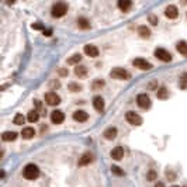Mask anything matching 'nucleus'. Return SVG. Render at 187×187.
<instances>
[{
	"label": "nucleus",
	"instance_id": "1",
	"mask_svg": "<svg viewBox=\"0 0 187 187\" xmlns=\"http://www.w3.org/2000/svg\"><path fill=\"white\" fill-rule=\"evenodd\" d=\"M23 176H24V179H27V180L37 179L38 176H40V169H38L37 165L30 163V165H27V166L23 169Z\"/></svg>",
	"mask_w": 187,
	"mask_h": 187
},
{
	"label": "nucleus",
	"instance_id": "2",
	"mask_svg": "<svg viewBox=\"0 0 187 187\" xmlns=\"http://www.w3.org/2000/svg\"><path fill=\"white\" fill-rule=\"evenodd\" d=\"M66 11H68V4L59 2V3H55V4H53L51 14H52V17H55V18H59V17H63V16H65Z\"/></svg>",
	"mask_w": 187,
	"mask_h": 187
},
{
	"label": "nucleus",
	"instance_id": "3",
	"mask_svg": "<svg viewBox=\"0 0 187 187\" xmlns=\"http://www.w3.org/2000/svg\"><path fill=\"white\" fill-rule=\"evenodd\" d=\"M110 75L114 77V79H124V80H128L131 77L130 72L125 69H122V68H114L113 70L110 72Z\"/></svg>",
	"mask_w": 187,
	"mask_h": 187
},
{
	"label": "nucleus",
	"instance_id": "4",
	"mask_svg": "<svg viewBox=\"0 0 187 187\" xmlns=\"http://www.w3.org/2000/svg\"><path fill=\"white\" fill-rule=\"evenodd\" d=\"M137 104H138L141 108L143 110H148L150 107V100H149V96L145 93H141L137 96Z\"/></svg>",
	"mask_w": 187,
	"mask_h": 187
},
{
	"label": "nucleus",
	"instance_id": "5",
	"mask_svg": "<svg viewBox=\"0 0 187 187\" xmlns=\"http://www.w3.org/2000/svg\"><path fill=\"white\" fill-rule=\"evenodd\" d=\"M155 56L158 58L159 61H162V62H170L172 61L170 52H167L166 49H163V48H156L155 49Z\"/></svg>",
	"mask_w": 187,
	"mask_h": 187
},
{
	"label": "nucleus",
	"instance_id": "6",
	"mask_svg": "<svg viewBox=\"0 0 187 187\" xmlns=\"http://www.w3.org/2000/svg\"><path fill=\"white\" fill-rule=\"evenodd\" d=\"M45 102H47L48 106H58L61 103V97L55 92H48L45 94Z\"/></svg>",
	"mask_w": 187,
	"mask_h": 187
},
{
	"label": "nucleus",
	"instance_id": "7",
	"mask_svg": "<svg viewBox=\"0 0 187 187\" xmlns=\"http://www.w3.org/2000/svg\"><path fill=\"white\" fill-rule=\"evenodd\" d=\"M125 118H127V121L130 122V124H132V125H141V124H142L141 115H138V114L134 113V111H128V113L125 114Z\"/></svg>",
	"mask_w": 187,
	"mask_h": 187
},
{
	"label": "nucleus",
	"instance_id": "8",
	"mask_svg": "<svg viewBox=\"0 0 187 187\" xmlns=\"http://www.w3.org/2000/svg\"><path fill=\"white\" fill-rule=\"evenodd\" d=\"M134 66H137L138 69L141 70H149L150 68H152V65H150V62L145 61V59H142V58H137V59H134Z\"/></svg>",
	"mask_w": 187,
	"mask_h": 187
},
{
	"label": "nucleus",
	"instance_id": "9",
	"mask_svg": "<svg viewBox=\"0 0 187 187\" xmlns=\"http://www.w3.org/2000/svg\"><path fill=\"white\" fill-rule=\"evenodd\" d=\"M51 120H52L53 124H61V122H63V120H65V114L61 110H55L51 114Z\"/></svg>",
	"mask_w": 187,
	"mask_h": 187
},
{
	"label": "nucleus",
	"instance_id": "10",
	"mask_svg": "<svg viewBox=\"0 0 187 187\" xmlns=\"http://www.w3.org/2000/svg\"><path fill=\"white\" fill-rule=\"evenodd\" d=\"M87 118H89V114L83 110H77L73 113V120L77 122H85L87 121Z\"/></svg>",
	"mask_w": 187,
	"mask_h": 187
},
{
	"label": "nucleus",
	"instance_id": "11",
	"mask_svg": "<svg viewBox=\"0 0 187 187\" xmlns=\"http://www.w3.org/2000/svg\"><path fill=\"white\" fill-rule=\"evenodd\" d=\"M165 16L167 17V18H176V17L179 16V10H177V7H175V6H167L166 10H165Z\"/></svg>",
	"mask_w": 187,
	"mask_h": 187
},
{
	"label": "nucleus",
	"instance_id": "12",
	"mask_svg": "<svg viewBox=\"0 0 187 187\" xmlns=\"http://www.w3.org/2000/svg\"><path fill=\"white\" fill-rule=\"evenodd\" d=\"M85 53L86 55H89V56H92V58H96L98 55V49H97V47H94V45H86L85 48Z\"/></svg>",
	"mask_w": 187,
	"mask_h": 187
},
{
	"label": "nucleus",
	"instance_id": "13",
	"mask_svg": "<svg viewBox=\"0 0 187 187\" xmlns=\"http://www.w3.org/2000/svg\"><path fill=\"white\" fill-rule=\"evenodd\" d=\"M122 156H124V149L121 147H115L113 150H111V158L114 160H121Z\"/></svg>",
	"mask_w": 187,
	"mask_h": 187
},
{
	"label": "nucleus",
	"instance_id": "14",
	"mask_svg": "<svg viewBox=\"0 0 187 187\" xmlns=\"http://www.w3.org/2000/svg\"><path fill=\"white\" fill-rule=\"evenodd\" d=\"M93 107L97 111H103V110H104V100H103V97L96 96V97L93 98Z\"/></svg>",
	"mask_w": 187,
	"mask_h": 187
},
{
	"label": "nucleus",
	"instance_id": "15",
	"mask_svg": "<svg viewBox=\"0 0 187 187\" xmlns=\"http://www.w3.org/2000/svg\"><path fill=\"white\" fill-rule=\"evenodd\" d=\"M34 135H35V130H34L33 127H25L24 130L21 131V137L24 139H30L33 138Z\"/></svg>",
	"mask_w": 187,
	"mask_h": 187
},
{
	"label": "nucleus",
	"instance_id": "16",
	"mask_svg": "<svg viewBox=\"0 0 187 187\" xmlns=\"http://www.w3.org/2000/svg\"><path fill=\"white\" fill-rule=\"evenodd\" d=\"M75 75H76L77 77H82V79H85L86 76H87V68L83 65H79L75 68Z\"/></svg>",
	"mask_w": 187,
	"mask_h": 187
},
{
	"label": "nucleus",
	"instance_id": "17",
	"mask_svg": "<svg viewBox=\"0 0 187 187\" xmlns=\"http://www.w3.org/2000/svg\"><path fill=\"white\" fill-rule=\"evenodd\" d=\"M117 4H118V8L122 10V11H130L131 7H132V2H130V0H121Z\"/></svg>",
	"mask_w": 187,
	"mask_h": 187
},
{
	"label": "nucleus",
	"instance_id": "18",
	"mask_svg": "<svg viewBox=\"0 0 187 187\" xmlns=\"http://www.w3.org/2000/svg\"><path fill=\"white\" fill-rule=\"evenodd\" d=\"M117 137V128L114 127H108L106 131H104V138L106 139H114Z\"/></svg>",
	"mask_w": 187,
	"mask_h": 187
},
{
	"label": "nucleus",
	"instance_id": "19",
	"mask_svg": "<svg viewBox=\"0 0 187 187\" xmlns=\"http://www.w3.org/2000/svg\"><path fill=\"white\" fill-rule=\"evenodd\" d=\"M77 27L80 30H89L90 28V23L87 18H85V17H80L79 20H77Z\"/></svg>",
	"mask_w": 187,
	"mask_h": 187
},
{
	"label": "nucleus",
	"instance_id": "20",
	"mask_svg": "<svg viewBox=\"0 0 187 187\" xmlns=\"http://www.w3.org/2000/svg\"><path fill=\"white\" fill-rule=\"evenodd\" d=\"M16 138H17V132H13V131H7V132H4V134L2 135V139H3V141H7V142L14 141Z\"/></svg>",
	"mask_w": 187,
	"mask_h": 187
},
{
	"label": "nucleus",
	"instance_id": "21",
	"mask_svg": "<svg viewBox=\"0 0 187 187\" xmlns=\"http://www.w3.org/2000/svg\"><path fill=\"white\" fill-rule=\"evenodd\" d=\"M156 96H158L159 100H166L169 97V92H167L166 87H160V89L156 92Z\"/></svg>",
	"mask_w": 187,
	"mask_h": 187
},
{
	"label": "nucleus",
	"instance_id": "22",
	"mask_svg": "<svg viewBox=\"0 0 187 187\" xmlns=\"http://www.w3.org/2000/svg\"><path fill=\"white\" fill-rule=\"evenodd\" d=\"M92 155L90 153H85L83 156H82L80 159H79V166H85V165H89L90 162H92Z\"/></svg>",
	"mask_w": 187,
	"mask_h": 187
},
{
	"label": "nucleus",
	"instance_id": "23",
	"mask_svg": "<svg viewBox=\"0 0 187 187\" xmlns=\"http://www.w3.org/2000/svg\"><path fill=\"white\" fill-rule=\"evenodd\" d=\"M38 118H40V113H38L37 110L30 111L28 115H27V120H28V122H37Z\"/></svg>",
	"mask_w": 187,
	"mask_h": 187
},
{
	"label": "nucleus",
	"instance_id": "24",
	"mask_svg": "<svg viewBox=\"0 0 187 187\" xmlns=\"http://www.w3.org/2000/svg\"><path fill=\"white\" fill-rule=\"evenodd\" d=\"M138 33H139V35H141L142 38H148L150 35L149 28H148V27H145V25H139V27H138Z\"/></svg>",
	"mask_w": 187,
	"mask_h": 187
},
{
	"label": "nucleus",
	"instance_id": "25",
	"mask_svg": "<svg viewBox=\"0 0 187 187\" xmlns=\"http://www.w3.org/2000/svg\"><path fill=\"white\" fill-rule=\"evenodd\" d=\"M177 51H179L182 55H184V56H187V42H184V41H180L179 44H177Z\"/></svg>",
	"mask_w": 187,
	"mask_h": 187
},
{
	"label": "nucleus",
	"instance_id": "26",
	"mask_svg": "<svg viewBox=\"0 0 187 187\" xmlns=\"http://www.w3.org/2000/svg\"><path fill=\"white\" fill-rule=\"evenodd\" d=\"M179 86L183 90H187V72L182 73V76H180V79H179Z\"/></svg>",
	"mask_w": 187,
	"mask_h": 187
},
{
	"label": "nucleus",
	"instance_id": "27",
	"mask_svg": "<svg viewBox=\"0 0 187 187\" xmlns=\"http://www.w3.org/2000/svg\"><path fill=\"white\" fill-rule=\"evenodd\" d=\"M13 122H14L16 125H21V124H24V115H23V114H16V115H14Z\"/></svg>",
	"mask_w": 187,
	"mask_h": 187
},
{
	"label": "nucleus",
	"instance_id": "28",
	"mask_svg": "<svg viewBox=\"0 0 187 187\" xmlns=\"http://www.w3.org/2000/svg\"><path fill=\"white\" fill-rule=\"evenodd\" d=\"M80 59H82V55L76 53V55H73L72 58H69V59H68V63H70V65H75V63H76V65H77V62H80Z\"/></svg>",
	"mask_w": 187,
	"mask_h": 187
},
{
	"label": "nucleus",
	"instance_id": "29",
	"mask_svg": "<svg viewBox=\"0 0 187 187\" xmlns=\"http://www.w3.org/2000/svg\"><path fill=\"white\" fill-rule=\"evenodd\" d=\"M147 179L149 180V182H155V180L158 179V173L155 170H149L148 172V175H147Z\"/></svg>",
	"mask_w": 187,
	"mask_h": 187
},
{
	"label": "nucleus",
	"instance_id": "30",
	"mask_svg": "<svg viewBox=\"0 0 187 187\" xmlns=\"http://www.w3.org/2000/svg\"><path fill=\"white\" fill-rule=\"evenodd\" d=\"M103 86H104V80H100V79H98V80H94L93 82L92 87H93L94 90H97V89H100V87H103Z\"/></svg>",
	"mask_w": 187,
	"mask_h": 187
},
{
	"label": "nucleus",
	"instance_id": "31",
	"mask_svg": "<svg viewBox=\"0 0 187 187\" xmlns=\"http://www.w3.org/2000/svg\"><path fill=\"white\" fill-rule=\"evenodd\" d=\"M69 89H70V92H80V85H77V83H69Z\"/></svg>",
	"mask_w": 187,
	"mask_h": 187
},
{
	"label": "nucleus",
	"instance_id": "32",
	"mask_svg": "<svg viewBox=\"0 0 187 187\" xmlns=\"http://www.w3.org/2000/svg\"><path fill=\"white\" fill-rule=\"evenodd\" d=\"M111 172H113L114 175H117V176H122V175H124V172H122L118 166H115V165H114V166H111Z\"/></svg>",
	"mask_w": 187,
	"mask_h": 187
},
{
	"label": "nucleus",
	"instance_id": "33",
	"mask_svg": "<svg viewBox=\"0 0 187 187\" xmlns=\"http://www.w3.org/2000/svg\"><path fill=\"white\" fill-rule=\"evenodd\" d=\"M166 177L169 180H175L176 179V175L173 173V172H170V170H166Z\"/></svg>",
	"mask_w": 187,
	"mask_h": 187
},
{
	"label": "nucleus",
	"instance_id": "34",
	"mask_svg": "<svg viewBox=\"0 0 187 187\" xmlns=\"http://www.w3.org/2000/svg\"><path fill=\"white\" fill-rule=\"evenodd\" d=\"M148 20L150 21V24H152V25H156V24H158V17L149 16V17H148Z\"/></svg>",
	"mask_w": 187,
	"mask_h": 187
},
{
	"label": "nucleus",
	"instance_id": "35",
	"mask_svg": "<svg viewBox=\"0 0 187 187\" xmlns=\"http://www.w3.org/2000/svg\"><path fill=\"white\" fill-rule=\"evenodd\" d=\"M33 28H35V30H42V31H44V27H42V24H34L33 25Z\"/></svg>",
	"mask_w": 187,
	"mask_h": 187
},
{
	"label": "nucleus",
	"instance_id": "36",
	"mask_svg": "<svg viewBox=\"0 0 187 187\" xmlns=\"http://www.w3.org/2000/svg\"><path fill=\"white\" fill-rule=\"evenodd\" d=\"M59 75H61V76H65V75H68V69H59Z\"/></svg>",
	"mask_w": 187,
	"mask_h": 187
},
{
	"label": "nucleus",
	"instance_id": "37",
	"mask_svg": "<svg viewBox=\"0 0 187 187\" xmlns=\"http://www.w3.org/2000/svg\"><path fill=\"white\" fill-rule=\"evenodd\" d=\"M42 33H44L45 35H47V37H49V35H51V30H44Z\"/></svg>",
	"mask_w": 187,
	"mask_h": 187
},
{
	"label": "nucleus",
	"instance_id": "38",
	"mask_svg": "<svg viewBox=\"0 0 187 187\" xmlns=\"http://www.w3.org/2000/svg\"><path fill=\"white\" fill-rule=\"evenodd\" d=\"M155 187H165V184H163L162 182H158V183L155 184Z\"/></svg>",
	"mask_w": 187,
	"mask_h": 187
},
{
	"label": "nucleus",
	"instance_id": "39",
	"mask_svg": "<svg viewBox=\"0 0 187 187\" xmlns=\"http://www.w3.org/2000/svg\"><path fill=\"white\" fill-rule=\"evenodd\" d=\"M172 187H179V186H172Z\"/></svg>",
	"mask_w": 187,
	"mask_h": 187
}]
</instances>
